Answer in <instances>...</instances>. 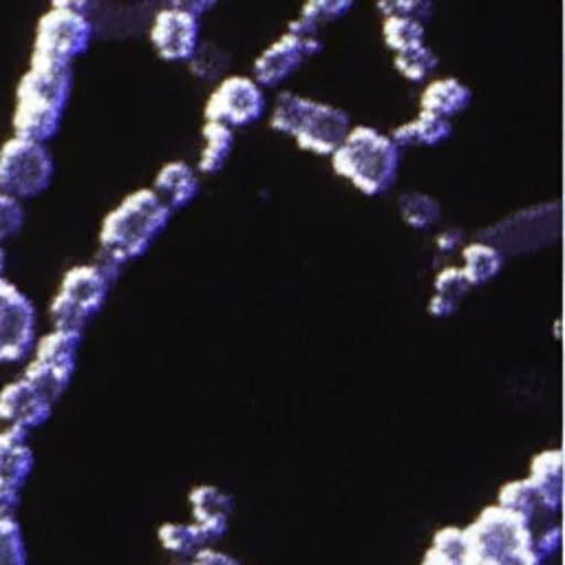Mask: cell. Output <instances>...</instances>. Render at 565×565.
<instances>
[{
    "label": "cell",
    "mask_w": 565,
    "mask_h": 565,
    "mask_svg": "<svg viewBox=\"0 0 565 565\" xmlns=\"http://www.w3.org/2000/svg\"><path fill=\"white\" fill-rule=\"evenodd\" d=\"M170 216L172 212L150 188L132 190L104 216L97 236L99 249L95 265L115 280L128 260L148 252L168 227Z\"/></svg>",
    "instance_id": "cell-1"
},
{
    "label": "cell",
    "mask_w": 565,
    "mask_h": 565,
    "mask_svg": "<svg viewBox=\"0 0 565 565\" xmlns=\"http://www.w3.org/2000/svg\"><path fill=\"white\" fill-rule=\"evenodd\" d=\"M73 88V66L29 62L15 90L13 135L46 143L60 130Z\"/></svg>",
    "instance_id": "cell-2"
},
{
    "label": "cell",
    "mask_w": 565,
    "mask_h": 565,
    "mask_svg": "<svg viewBox=\"0 0 565 565\" xmlns=\"http://www.w3.org/2000/svg\"><path fill=\"white\" fill-rule=\"evenodd\" d=\"M329 159L338 177L362 194L377 196L395 183L402 150L388 132L371 124H353Z\"/></svg>",
    "instance_id": "cell-3"
},
{
    "label": "cell",
    "mask_w": 565,
    "mask_h": 565,
    "mask_svg": "<svg viewBox=\"0 0 565 565\" xmlns=\"http://www.w3.org/2000/svg\"><path fill=\"white\" fill-rule=\"evenodd\" d=\"M269 126L276 132L289 135L298 148L320 157H331L351 130L353 121L344 108L331 102L282 90L274 99Z\"/></svg>",
    "instance_id": "cell-4"
},
{
    "label": "cell",
    "mask_w": 565,
    "mask_h": 565,
    "mask_svg": "<svg viewBox=\"0 0 565 565\" xmlns=\"http://www.w3.org/2000/svg\"><path fill=\"white\" fill-rule=\"evenodd\" d=\"M466 565H541L534 532L514 512L488 505L463 527Z\"/></svg>",
    "instance_id": "cell-5"
},
{
    "label": "cell",
    "mask_w": 565,
    "mask_h": 565,
    "mask_svg": "<svg viewBox=\"0 0 565 565\" xmlns=\"http://www.w3.org/2000/svg\"><path fill=\"white\" fill-rule=\"evenodd\" d=\"M93 40V22L84 2H53L38 20L31 62L73 66Z\"/></svg>",
    "instance_id": "cell-6"
},
{
    "label": "cell",
    "mask_w": 565,
    "mask_h": 565,
    "mask_svg": "<svg viewBox=\"0 0 565 565\" xmlns=\"http://www.w3.org/2000/svg\"><path fill=\"white\" fill-rule=\"evenodd\" d=\"M113 280L95 263L73 265L60 280V287L51 300L49 313L53 329H68L84 333L86 324L104 307Z\"/></svg>",
    "instance_id": "cell-7"
},
{
    "label": "cell",
    "mask_w": 565,
    "mask_h": 565,
    "mask_svg": "<svg viewBox=\"0 0 565 565\" xmlns=\"http://www.w3.org/2000/svg\"><path fill=\"white\" fill-rule=\"evenodd\" d=\"M53 170V154L46 143L13 135L0 148V192L18 201L42 194Z\"/></svg>",
    "instance_id": "cell-8"
},
{
    "label": "cell",
    "mask_w": 565,
    "mask_h": 565,
    "mask_svg": "<svg viewBox=\"0 0 565 565\" xmlns=\"http://www.w3.org/2000/svg\"><path fill=\"white\" fill-rule=\"evenodd\" d=\"M79 347H82L79 331L51 329L46 335L35 340L33 358L26 364L22 377L35 384L55 404L73 380Z\"/></svg>",
    "instance_id": "cell-9"
},
{
    "label": "cell",
    "mask_w": 565,
    "mask_h": 565,
    "mask_svg": "<svg viewBox=\"0 0 565 565\" xmlns=\"http://www.w3.org/2000/svg\"><path fill=\"white\" fill-rule=\"evenodd\" d=\"M212 2H170L150 22V42L159 57L168 62L190 60L201 40V11Z\"/></svg>",
    "instance_id": "cell-10"
},
{
    "label": "cell",
    "mask_w": 565,
    "mask_h": 565,
    "mask_svg": "<svg viewBox=\"0 0 565 565\" xmlns=\"http://www.w3.org/2000/svg\"><path fill=\"white\" fill-rule=\"evenodd\" d=\"M265 88L252 75L234 73L212 88L203 106V117L205 121H216L236 130L258 121L265 115Z\"/></svg>",
    "instance_id": "cell-11"
},
{
    "label": "cell",
    "mask_w": 565,
    "mask_h": 565,
    "mask_svg": "<svg viewBox=\"0 0 565 565\" xmlns=\"http://www.w3.org/2000/svg\"><path fill=\"white\" fill-rule=\"evenodd\" d=\"M35 344V307L11 280L0 276V364L20 362Z\"/></svg>",
    "instance_id": "cell-12"
},
{
    "label": "cell",
    "mask_w": 565,
    "mask_h": 565,
    "mask_svg": "<svg viewBox=\"0 0 565 565\" xmlns=\"http://www.w3.org/2000/svg\"><path fill=\"white\" fill-rule=\"evenodd\" d=\"M320 51H322V40L318 35H302L285 29L274 42H269L254 57L252 77L263 88L278 86Z\"/></svg>",
    "instance_id": "cell-13"
},
{
    "label": "cell",
    "mask_w": 565,
    "mask_h": 565,
    "mask_svg": "<svg viewBox=\"0 0 565 565\" xmlns=\"http://www.w3.org/2000/svg\"><path fill=\"white\" fill-rule=\"evenodd\" d=\"M33 468L29 433L18 428L0 430V514H11Z\"/></svg>",
    "instance_id": "cell-14"
},
{
    "label": "cell",
    "mask_w": 565,
    "mask_h": 565,
    "mask_svg": "<svg viewBox=\"0 0 565 565\" xmlns=\"http://www.w3.org/2000/svg\"><path fill=\"white\" fill-rule=\"evenodd\" d=\"M53 411V402L26 377H18L2 386L0 391V419L9 424V428L33 430L42 426Z\"/></svg>",
    "instance_id": "cell-15"
},
{
    "label": "cell",
    "mask_w": 565,
    "mask_h": 565,
    "mask_svg": "<svg viewBox=\"0 0 565 565\" xmlns=\"http://www.w3.org/2000/svg\"><path fill=\"white\" fill-rule=\"evenodd\" d=\"M150 190L159 196V201L170 210L185 207L201 190V179L196 168L185 159H170L166 161L154 179Z\"/></svg>",
    "instance_id": "cell-16"
},
{
    "label": "cell",
    "mask_w": 565,
    "mask_h": 565,
    "mask_svg": "<svg viewBox=\"0 0 565 565\" xmlns=\"http://www.w3.org/2000/svg\"><path fill=\"white\" fill-rule=\"evenodd\" d=\"M188 501H190V508H192V516L210 541L218 539L225 534L227 530V521H230V514H232V508H234V499L223 492L221 488L216 486H196L190 490L188 494Z\"/></svg>",
    "instance_id": "cell-17"
},
{
    "label": "cell",
    "mask_w": 565,
    "mask_h": 565,
    "mask_svg": "<svg viewBox=\"0 0 565 565\" xmlns=\"http://www.w3.org/2000/svg\"><path fill=\"white\" fill-rule=\"evenodd\" d=\"M472 102V90L470 86L455 77V75H444L426 82V86L419 93V110L430 113L444 119H452L455 115L463 113Z\"/></svg>",
    "instance_id": "cell-18"
},
{
    "label": "cell",
    "mask_w": 565,
    "mask_h": 565,
    "mask_svg": "<svg viewBox=\"0 0 565 565\" xmlns=\"http://www.w3.org/2000/svg\"><path fill=\"white\" fill-rule=\"evenodd\" d=\"M525 479L536 490L541 503L554 514L563 501V450L547 448L534 455Z\"/></svg>",
    "instance_id": "cell-19"
},
{
    "label": "cell",
    "mask_w": 565,
    "mask_h": 565,
    "mask_svg": "<svg viewBox=\"0 0 565 565\" xmlns=\"http://www.w3.org/2000/svg\"><path fill=\"white\" fill-rule=\"evenodd\" d=\"M452 132V121L430 115L417 113L415 117L397 124L388 135L397 143V148H430L446 141Z\"/></svg>",
    "instance_id": "cell-20"
},
{
    "label": "cell",
    "mask_w": 565,
    "mask_h": 565,
    "mask_svg": "<svg viewBox=\"0 0 565 565\" xmlns=\"http://www.w3.org/2000/svg\"><path fill=\"white\" fill-rule=\"evenodd\" d=\"M470 282L459 269V265H446L441 267L433 278V291L428 298V313L437 318H446L457 311L461 300L470 291Z\"/></svg>",
    "instance_id": "cell-21"
},
{
    "label": "cell",
    "mask_w": 565,
    "mask_h": 565,
    "mask_svg": "<svg viewBox=\"0 0 565 565\" xmlns=\"http://www.w3.org/2000/svg\"><path fill=\"white\" fill-rule=\"evenodd\" d=\"M503 267V252L488 241H472L461 247V265L459 269L468 278L470 287L486 285L492 280Z\"/></svg>",
    "instance_id": "cell-22"
},
{
    "label": "cell",
    "mask_w": 565,
    "mask_h": 565,
    "mask_svg": "<svg viewBox=\"0 0 565 565\" xmlns=\"http://www.w3.org/2000/svg\"><path fill=\"white\" fill-rule=\"evenodd\" d=\"M353 9L351 0H309L300 7L298 15L287 22V31L302 35H318L324 24L344 18Z\"/></svg>",
    "instance_id": "cell-23"
},
{
    "label": "cell",
    "mask_w": 565,
    "mask_h": 565,
    "mask_svg": "<svg viewBox=\"0 0 565 565\" xmlns=\"http://www.w3.org/2000/svg\"><path fill=\"white\" fill-rule=\"evenodd\" d=\"M201 139L203 146L199 150V159L194 166L196 172H218L234 150V130L216 121H205L201 128Z\"/></svg>",
    "instance_id": "cell-24"
},
{
    "label": "cell",
    "mask_w": 565,
    "mask_h": 565,
    "mask_svg": "<svg viewBox=\"0 0 565 565\" xmlns=\"http://www.w3.org/2000/svg\"><path fill=\"white\" fill-rule=\"evenodd\" d=\"M382 40L393 53L426 44V24L408 15H382Z\"/></svg>",
    "instance_id": "cell-25"
},
{
    "label": "cell",
    "mask_w": 565,
    "mask_h": 565,
    "mask_svg": "<svg viewBox=\"0 0 565 565\" xmlns=\"http://www.w3.org/2000/svg\"><path fill=\"white\" fill-rule=\"evenodd\" d=\"M397 212L408 227L424 230L439 221L441 205L433 194H426L419 190H408L397 196Z\"/></svg>",
    "instance_id": "cell-26"
},
{
    "label": "cell",
    "mask_w": 565,
    "mask_h": 565,
    "mask_svg": "<svg viewBox=\"0 0 565 565\" xmlns=\"http://www.w3.org/2000/svg\"><path fill=\"white\" fill-rule=\"evenodd\" d=\"M437 64H439V57L428 42L406 49V51H399V53H393L395 71L411 82L428 79L433 75V71L437 68Z\"/></svg>",
    "instance_id": "cell-27"
},
{
    "label": "cell",
    "mask_w": 565,
    "mask_h": 565,
    "mask_svg": "<svg viewBox=\"0 0 565 565\" xmlns=\"http://www.w3.org/2000/svg\"><path fill=\"white\" fill-rule=\"evenodd\" d=\"M159 541L174 554H196L210 543L207 534L196 523H163L159 527Z\"/></svg>",
    "instance_id": "cell-28"
},
{
    "label": "cell",
    "mask_w": 565,
    "mask_h": 565,
    "mask_svg": "<svg viewBox=\"0 0 565 565\" xmlns=\"http://www.w3.org/2000/svg\"><path fill=\"white\" fill-rule=\"evenodd\" d=\"M428 556L444 565H466V536L461 527H444L435 534Z\"/></svg>",
    "instance_id": "cell-29"
},
{
    "label": "cell",
    "mask_w": 565,
    "mask_h": 565,
    "mask_svg": "<svg viewBox=\"0 0 565 565\" xmlns=\"http://www.w3.org/2000/svg\"><path fill=\"white\" fill-rule=\"evenodd\" d=\"M0 565H26L22 527L11 514H0Z\"/></svg>",
    "instance_id": "cell-30"
},
{
    "label": "cell",
    "mask_w": 565,
    "mask_h": 565,
    "mask_svg": "<svg viewBox=\"0 0 565 565\" xmlns=\"http://www.w3.org/2000/svg\"><path fill=\"white\" fill-rule=\"evenodd\" d=\"M24 223L22 203L4 192H0V245L15 236Z\"/></svg>",
    "instance_id": "cell-31"
},
{
    "label": "cell",
    "mask_w": 565,
    "mask_h": 565,
    "mask_svg": "<svg viewBox=\"0 0 565 565\" xmlns=\"http://www.w3.org/2000/svg\"><path fill=\"white\" fill-rule=\"evenodd\" d=\"M375 7L382 11V15H408L422 20L424 24L433 15V2L428 0H380Z\"/></svg>",
    "instance_id": "cell-32"
},
{
    "label": "cell",
    "mask_w": 565,
    "mask_h": 565,
    "mask_svg": "<svg viewBox=\"0 0 565 565\" xmlns=\"http://www.w3.org/2000/svg\"><path fill=\"white\" fill-rule=\"evenodd\" d=\"M188 565H241L238 561H234L232 556L223 554V552H216V550H201L194 554V561L188 563Z\"/></svg>",
    "instance_id": "cell-33"
},
{
    "label": "cell",
    "mask_w": 565,
    "mask_h": 565,
    "mask_svg": "<svg viewBox=\"0 0 565 565\" xmlns=\"http://www.w3.org/2000/svg\"><path fill=\"white\" fill-rule=\"evenodd\" d=\"M435 243H437V247H439L441 252H450V249L459 247L461 234H459L457 230H444V232H439V234L435 236Z\"/></svg>",
    "instance_id": "cell-34"
},
{
    "label": "cell",
    "mask_w": 565,
    "mask_h": 565,
    "mask_svg": "<svg viewBox=\"0 0 565 565\" xmlns=\"http://www.w3.org/2000/svg\"><path fill=\"white\" fill-rule=\"evenodd\" d=\"M4 265H7V254H4V249L0 245V276H4Z\"/></svg>",
    "instance_id": "cell-35"
},
{
    "label": "cell",
    "mask_w": 565,
    "mask_h": 565,
    "mask_svg": "<svg viewBox=\"0 0 565 565\" xmlns=\"http://www.w3.org/2000/svg\"><path fill=\"white\" fill-rule=\"evenodd\" d=\"M422 565H444V563H439V561H435L433 556H428V554H426V558H424V563H422Z\"/></svg>",
    "instance_id": "cell-36"
},
{
    "label": "cell",
    "mask_w": 565,
    "mask_h": 565,
    "mask_svg": "<svg viewBox=\"0 0 565 565\" xmlns=\"http://www.w3.org/2000/svg\"><path fill=\"white\" fill-rule=\"evenodd\" d=\"M174 565H188V563H174Z\"/></svg>",
    "instance_id": "cell-37"
}]
</instances>
